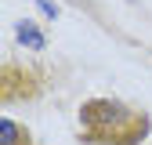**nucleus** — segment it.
Here are the masks:
<instances>
[{"label":"nucleus","instance_id":"nucleus-1","mask_svg":"<svg viewBox=\"0 0 152 145\" xmlns=\"http://www.w3.org/2000/svg\"><path fill=\"white\" fill-rule=\"evenodd\" d=\"M80 123L83 134L102 141V145H138L148 134V120L141 113H134L123 102L112 98H94L80 109Z\"/></svg>","mask_w":152,"mask_h":145},{"label":"nucleus","instance_id":"nucleus-2","mask_svg":"<svg viewBox=\"0 0 152 145\" xmlns=\"http://www.w3.org/2000/svg\"><path fill=\"white\" fill-rule=\"evenodd\" d=\"M15 36H18V44L29 47V51H40L47 40H44V33L36 29V22H29V18H18L15 22Z\"/></svg>","mask_w":152,"mask_h":145},{"label":"nucleus","instance_id":"nucleus-3","mask_svg":"<svg viewBox=\"0 0 152 145\" xmlns=\"http://www.w3.org/2000/svg\"><path fill=\"white\" fill-rule=\"evenodd\" d=\"M0 138H4V145H22L26 141V134H22V127H18L15 120H0Z\"/></svg>","mask_w":152,"mask_h":145},{"label":"nucleus","instance_id":"nucleus-4","mask_svg":"<svg viewBox=\"0 0 152 145\" xmlns=\"http://www.w3.org/2000/svg\"><path fill=\"white\" fill-rule=\"evenodd\" d=\"M36 4H40V7H44V15H47V18H54V15H58V7H54V4H51V0H36Z\"/></svg>","mask_w":152,"mask_h":145},{"label":"nucleus","instance_id":"nucleus-5","mask_svg":"<svg viewBox=\"0 0 152 145\" xmlns=\"http://www.w3.org/2000/svg\"><path fill=\"white\" fill-rule=\"evenodd\" d=\"M69 4H76V7H83V11H91V0H69Z\"/></svg>","mask_w":152,"mask_h":145}]
</instances>
